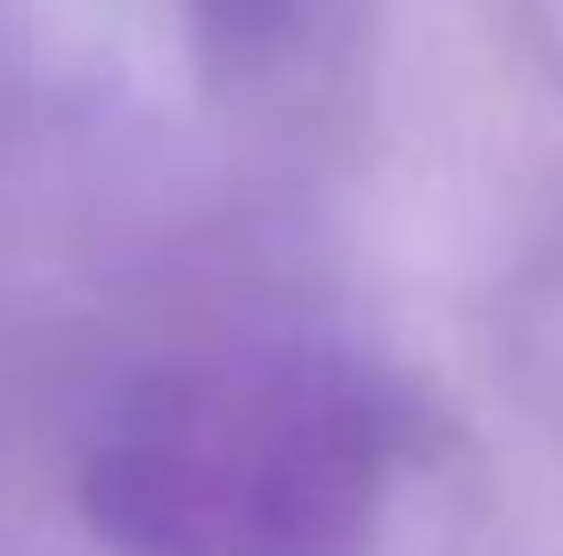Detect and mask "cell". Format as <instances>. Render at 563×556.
Masks as SVG:
<instances>
[{"mask_svg": "<svg viewBox=\"0 0 563 556\" xmlns=\"http://www.w3.org/2000/svg\"><path fill=\"white\" fill-rule=\"evenodd\" d=\"M400 417L367 369L302 344L131 377L82 443V515L123 556H360Z\"/></svg>", "mask_w": 563, "mask_h": 556, "instance_id": "6da1fadb", "label": "cell"}, {"mask_svg": "<svg viewBox=\"0 0 563 556\" xmlns=\"http://www.w3.org/2000/svg\"><path fill=\"white\" fill-rule=\"evenodd\" d=\"M188 9H197L205 42L221 50H269L286 25V0H188Z\"/></svg>", "mask_w": 563, "mask_h": 556, "instance_id": "7a4b0ae2", "label": "cell"}]
</instances>
